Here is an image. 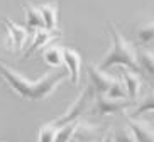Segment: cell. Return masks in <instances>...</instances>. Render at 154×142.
Segmentation results:
<instances>
[{
  "mask_svg": "<svg viewBox=\"0 0 154 142\" xmlns=\"http://www.w3.org/2000/svg\"><path fill=\"white\" fill-rule=\"evenodd\" d=\"M0 76L19 96L29 101H42L49 98L66 78L63 73H44L39 80L31 81L4 63H0Z\"/></svg>",
  "mask_w": 154,
  "mask_h": 142,
  "instance_id": "cell-1",
  "label": "cell"
},
{
  "mask_svg": "<svg viewBox=\"0 0 154 142\" xmlns=\"http://www.w3.org/2000/svg\"><path fill=\"white\" fill-rule=\"evenodd\" d=\"M109 32L112 37V47L109 49L107 56H105L102 63L98 64L102 69H110L112 66H125L139 73V66H137V51L132 42H129L125 37L120 34L112 22H109Z\"/></svg>",
  "mask_w": 154,
  "mask_h": 142,
  "instance_id": "cell-2",
  "label": "cell"
},
{
  "mask_svg": "<svg viewBox=\"0 0 154 142\" xmlns=\"http://www.w3.org/2000/svg\"><path fill=\"white\" fill-rule=\"evenodd\" d=\"M88 78H90V85L93 86L97 95H105L110 88L119 81L117 76L107 73L105 69H102L98 64L91 63L88 66Z\"/></svg>",
  "mask_w": 154,
  "mask_h": 142,
  "instance_id": "cell-3",
  "label": "cell"
},
{
  "mask_svg": "<svg viewBox=\"0 0 154 142\" xmlns=\"http://www.w3.org/2000/svg\"><path fill=\"white\" fill-rule=\"evenodd\" d=\"M132 100H112V98H107L103 95H97V100L93 101V115H98V117H105V115H113L119 113V112L125 110L127 107L131 105Z\"/></svg>",
  "mask_w": 154,
  "mask_h": 142,
  "instance_id": "cell-4",
  "label": "cell"
},
{
  "mask_svg": "<svg viewBox=\"0 0 154 142\" xmlns=\"http://www.w3.org/2000/svg\"><path fill=\"white\" fill-rule=\"evenodd\" d=\"M4 24H5V27H7V37H9L7 39V46L12 49V53L20 51L29 37L27 31L22 26H19V24H15L14 20H9V19H4Z\"/></svg>",
  "mask_w": 154,
  "mask_h": 142,
  "instance_id": "cell-5",
  "label": "cell"
},
{
  "mask_svg": "<svg viewBox=\"0 0 154 142\" xmlns=\"http://www.w3.org/2000/svg\"><path fill=\"white\" fill-rule=\"evenodd\" d=\"M63 63L68 68L69 80L73 85L80 83V74H82V56L73 47H63Z\"/></svg>",
  "mask_w": 154,
  "mask_h": 142,
  "instance_id": "cell-6",
  "label": "cell"
},
{
  "mask_svg": "<svg viewBox=\"0 0 154 142\" xmlns=\"http://www.w3.org/2000/svg\"><path fill=\"white\" fill-rule=\"evenodd\" d=\"M120 68V74H122V83L125 88V93L129 96V100H136L140 93V86H142V80H140L139 73L125 66H119Z\"/></svg>",
  "mask_w": 154,
  "mask_h": 142,
  "instance_id": "cell-7",
  "label": "cell"
},
{
  "mask_svg": "<svg viewBox=\"0 0 154 142\" xmlns=\"http://www.w3.org/2000/svg\"><path fill=\"white\" fill-rule=\"evenodd\" d=\"M129 128L137 142H154V127L149 122L139 120L136 117H129Z\"/></svg>",
  "mask_w": 154,
  "mask_h": 142,
  "instance_id": "cell-8",
  "label": "cell"
},
{
  "mask_svg": "<svg viewBox=\"0 0 154 142\" xmlns=\"http://www.w3.org/2000/svg\"><path fill=\"white\" fill-rule=\"evenodd\" d=\"M42 15V22H44V29L49 32H59L58 31V15H59V2H49V4H42L39 7Z\"/></svg>",
  "mask_w": 154,
  "mask_h": 142,
  "instance_id": "cell-9",
  "label": "cell"
},
{
  "mask_svg": "<svg viewBox=\"0 0 154 142\" xmlns=\"http://www.w3.org/2000/svg\"><path fill=\"white\" fill-rule=\"evenodd\" d=\"M59 36H61V32H56V34H53V32L46 31V29H39V31H36V37H34L32 44L29 46V49L26 51V54H24L22 58H24V59H27L29 56H32L34 53H37V51H41V49H44V47L48 46L51 41L59 39Z\"/></svg>",
  "mask_w": 154,
  "mask_h": 142,
  "instance_id": "cell-10",
  "label": "cell"
},
{
  "mask_svg": "<svg viewBox=\"0 0 154 142\" xmlns=\"http://www.w3.org/2000/svg\"><path fill=\"white\" fill-rule=\"evenodd\" d=\"M137 66L139 71L147 76L151 81H154V53L149 49L137 51Z\"/></svg>",
  "mask_w": 154,
  "mask_h": 142,
  "instance_id": "cell-11",
  "label": "cell"
},
{
  "mask_svg": "<svg viewBox=\"0 0 154 142\" xmlns=\"http://www.w3.org/2000/svg\"><path fill=\"white\" fill-rule=\"evenodd\" d=\"M26 24L27 27L32 31H39V29H44V22H42V15L39 7L32 5L31 2H26Z\"/></svg>",
  "mask_w": 154,
  "mask_h": 142,
  "instance_id": "cell-12",
  "label": "cell"
},
{
  "mask_svg": "<svg viewBox=\"0 0 154 142\" xmlns=\"http://www.w3.org/2000/svg\"><path fill=\"white\" fill-rule=\"evenodd\" d=\"M42 59L51 68H61L63 66V47L59 46H48L42 49Z\"/></svg>",
  "mask_w": 154,
  "mask_h": 142,
  "instance_id": "cell-13",
  "label": "cell"
},
{
  "mask_svg": "<svg viewBox=\"0 0 154 142\" xmlns=\"http://www.w3.org/2000/svg\"><path fill=\"white\" fill-rule=\"evenodd\" d=\"M78 124H80V122H78V119H76V120H71V122L58 125V130H56V135H54V142H71Z\"/></svg>",
  "mask_w": 154,
  "mask_h": 142,
  "instance_id": "cell-14",
  "label": "cell"
},
{
  "mask_svg": "<svg viewBox=\"0 0 154 142\" xmlns=\"http://www.w3.org/2000/svg\"><path fill=\"white\" fill-rule=\"evenodd\" d=\"M136 36H137L139 44H142V46H152L154 44V20L139 26Z\"/></svg>",
  "mask_w": 154,
  "mask_h": 142,
  "instance_id": "cell-15",
  "label": "cell"
},
{
  "mask_svg": "<svg viewBox=\"0 0 154 142\" xmlns=\"http://www.w3.org/2000/svg\"><path fill=\"white\" fill-rule=\"evenodd\" d=\"M56 130H58V122L53 120L49 124H44L39 128V134H37V142H54V135Z\"/></svg>",
  "mask_w": 154,
  "mask_h": 142,
  "instance_id": "cell-16",
  "label": "cell"
},
{
  "mask_svg": "<svg viewBox=\"0 0 154 142\" xmlns=\"http://www.w3.org/2000/svg\"><path fill=\"white\" fill-rule=\"evenodd\" d=\"M146 112H154V92L149 93L147 96H144V100L137 105V108L134 110V113L131 117H137V115H142Z\"/></svg>",
  "mask_w": 154,
  "mask_h": 142,
  "instance_id": "cell-17",
  "label": "cell"
},
{
  "mask_svg": "<svg viewBox=\"0 0 154 142\" xmlns=\"http://www.w3.org/2000/svg\"><path fill=\"white\" fill-rule=\"evenodd\" d=\"M105 96H107V98H112V100H124V98L127 96L125 88H124V83L119 80V81L110 88L109 92L105 93Z\"/></svg>",
  "mask_w": 154,
  "mask_h": 142,
  "instance_id": "cell-18",
  "label": "cell"
},
{
  "mask_svg": "<svg viewBox=\"0 0 154 142\" xmlns=\"http://www.w3.org/2000/svg\"><path fill=\"white\" fill-rule=\"evenodd\" d=\"M113 142H137L131 128H117L113 134Z\"/></svg>",
  "mask_w": 154,
  "mask_h": 142,
  "instance_id": "cell-19",
  "label": "cell"
}]
</instances>
